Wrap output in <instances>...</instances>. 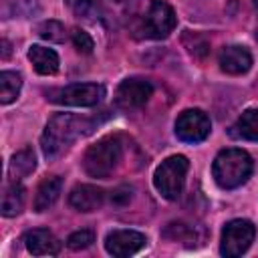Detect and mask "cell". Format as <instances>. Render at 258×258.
<instances>
[{
  "label": "cell",
  "mask_w": 258,
  "mask_h": 258,
  "mask_svg": "<svg viewBox=\"0 0 258 258\" xmlns=\"http://www.w3.org/2000/svg\"><path fill=\"white\" fill-rule=\"evenodd\" d=\"M36 167V157H34V151L30 147H24L20 151H16L10 159V165H8V173L12 177V181H18L26 175H30Z\"/></svg>",
  "instance_id": "obj_17"
},
{
  "label": "cell",
  "mask_w": 258,
  "mask_h": 258,
  "mask_svg": "<svg viewBox=\"0 0 258 258\" xmlns=\"http://www.w3.org/2000/svg\"><path fill=\"white\" fill-rule=\"evenodd\" d=\"M177 24V18H175V12L173 8L165 2V0H151L145 16H143V22H141V32L143 36L147 38H165L173 32Z\"/></svg>",
  "instance_id": "obj_7"
},
{
  "label": "cell",
  "mask_w": 258,
  "mask_h": 258,
  "mask_svg": "<svg viewBox=\"0 0 258 258\" xmlns=\"http://www.w3.org/2000/svg\"><path fill=\"white\" fill-rule=\"evenodd\" d=\"M69 204L79 212H95L105 204V191L97 185L81 183L71 189Z\"/></svg>",
  "instance_id": "obj_13"
},
{
  "label": "cell",
  "mask_w": 258,
  "mask_h": 258,
  "mask_svg": "<svg viewBox=\"0 0 258 258\" xmlns=\"http://www.w3.org/2000/svg\"><path fill=\"white\" fill-rule=\"evenodd\" d=\"M212 123L202 109H185L175 119V135L185 143H200L210 135Z\"/></svg>",
  "instance_id": "obj_8"
},
{
  "label": "cell",
  "mask_w": 258,
  "mask_h": 258,
  "mask_svg": "<svg viewBox=\"0 0 258 258\" xmlns=\"http://www.w3.org/2000/svg\"><path fill=\"white\" fill-rule=\"evenodd\" d=\"M254 4H256V8H258V0H254Z\"/></svg>",
  "instance_id": "obj_29"
},
{
  "label": "cell",
  "mask_w": 258,
  "mask_h": 258,
  "mask_svg": "<svg viewBox=\"0 0 258 258\" xmlns=\"http://www.w3.org/2000/svg\"><path fill=\"white\" fill-rule=\"evenodd\" d=\"M189 161L185 155H171L153 173V185L155 189L165 198V200H177L183 183H185V173H187Z\"/></svg>",
  "instance_id": "obj_4"
},
{
  "label": "cell",
  "mask_w": 258,
  "mask_h": 258,
  "mask_svg": "<svg viewBox=\"0 0 258 258\" xmlns=\"http://www.w3.org/2000/svg\"><path fill=\"white\" fill-rule=\"evenodd\" d=\"M256 40H258V30H256Z\"/></svg>",
  "instance_id": "obj_30"
},
{
  "label": "cell",
  "mask_w": 258,
  "mask_h": 258,
  "mask_svg": "<svg viewBox=\"0 0 258 258\" xmlns=\"http://www.w3.org/2000/svg\"><path fill=\"white\" fill-rule=\"evenodd\" d=\"M218 62H220V69L228 75H244L252 67V54L246 46L230 44L220 50Z\"/></svg>",
  "instance_id": "obj_11"
},
{
  "label": "cell",
  "mask_w": 258,
  "mask_h": 258,
  "mask_svg": "<svg viewBox=\"0 0 258 258\" xmlns=\"http://www.w3.org/2000/svg\"><path fill=\"white\" fill-rule=\"evenodd\" d=\"M230 135L246 141H258V109H246L234 123Z\"/></svg>",
  "instance_id": "obj_18"
},
{
  "label": "cell",
  "mask_w": 258,
  "mask_h": 258,
  "mask_svg": "<svg viewBox=\"0 0 258 258\" xmlns=\"http://www.w3.org/2000/svg\"><path fill=\"white\" fill-rule=\"evenodd\" d=\"M71 38H73V44H75V48H77L79 52H83V54H91V52H93L95 42H93V38H91L85 30L73 28V30H71Z\"/></svg>",
  "instance_id": "obj_25"
},
{
  "label": "cell",
  "mask_w": 258,
  "mask_h": 258,
  "mask_svg": "<svg viewBox=\"0 0 258 258\" xmlns=\"http://www.w3.org/2000/svg\"><path fill=\"white\" fill-rule=\"evenodd\" d=\"M111 10H117V12H127L133 4H135V0H103Z\"/></svg>",
  "instance_id": "obj_27"
},
{
  "label": "cell",
  "mask_w": 258,
  "mask_h": 258,
  "mask_svg": "<svg viewBox=\"0 0 258 258\" xmlns=\"http://www.w3.org/2000/svg\"><path fill=\"white\" fill-rule=\"evenodd\" d=\"M121 157H123L121 139L117 135H107L87 149L83 157V167L91 177L107 179L121 163Z\"/></svg>",
  "instance_id": "obj_3"
},
{
  "label": "cell",
  "mask_w": 258,
  "mask_h": 258,
  "mask_svg": "<svg viewBox=\"0 0 258 258\" xmlns=\"http://www.w3.org/2000/svg\"><path fill=\"white\" fill-rule=\"evenodd\" d=\"M91 129L93 123L87 117H79L73 113H56L44 127V133L40 137V149L46 159H56L71 147V143L79 135H85Z\"/></svg>",
  "instance_id": "obj_1"
},
{
  "label": "cell",
  "mask_w": 258,
  "mask_h": 258,
  "mask_svg": "<svg viewBox=\"0 0 258 258\" xmlns=\"http://www.w3.org/2000/svg\"><path fill=\"white\" fill-rule=\"evenodd\" d=\"M183 44L187 46V50H189L194 56H206L208 50H210L208 40H206L202 34L191 32V30H185V34H183Z\"/></svg>",
  "instance_id": "obj_22"
},
{
  "label": "cell",
  "mask_w": 258,
  "mask_h": 258,
  "mask_svg": "<svg viewBox=\"0 0 258 258\" xmlns=\"http://www.w3.org/2000/svg\"><path fill=\"white\" fill-rule=\"evenodd\" d=\"M254 234L256 230L250 220H242V218L230 220L222 230V242H220L222 256H228V258L242 256L254 242Z\"/></svg>",
  "instance_id": "obj_6"
},
{
  "label": "cell",
  "mask_w": 258,
  "mask_h": 258,
  "mask_svg": "<svg viewBox=\"0 0 258 258\" xmlns=\"http://www.w3.org/2000/svg\"><path fill=\"white\" fill-rule=\"evenodd\" d=\"M38 36L48 40V42H62L67 32H64V26L58 22V20H44L42 24H38L36 28Z\"/></svg>",
  "instance_id": "obj_21"
},
{
  "label": "cell",
  "mask_w": 258,
  "mask_h": 258,
  "mask_svg": "<svg viewBox=\"0 0 258 258\" xmlns=\"http://www.w3.org/2000/svg\"><path fill=\"white\" fill-rule=\"evenodd\" d=\"M133 198V187L131 185H119L117 189L111 191V204L121 208V206H127Z\"/></svg>",
  "instance_id": "obj_26"
},
{
  "label": "cell",
  "mask_w": 258,
  "mask_h": 258,
  "mask_svg": "<svg viewBox=\"0 0 258 258\" xmlns=\"http://www.w3.org/2000/svg\"><path fill=\"white\" fill-rule=\"evenodd\" d=\"M145 244H147L145 234L135 232V230H113L105 238V250L117 258L131 256V254L139 252Z\"/></svg>",
  "instance_id": "obj_10"
},
{
  "label": "cell",
  "mask_w": 258,
  "mask_h": 258,
  "mask_svg": "<svg viewBox=\"0 0 258 258\" xmlns=\"http://www.w3.org/2000/svg\"><path fill=\"white\" fill-rule=\"evenodd\" d=\"M153 93V85L147 79H139V77H131L125 79L117 91H115V103L121 109H137L141 105H145L149 101Z\"/></svg>",
  "instance_id": "obj_9"
},
{
  "label": "cell",
  "mask_w": 258,
  "mask_h": 258,
  "mask_svg": "<svg viewBox=\"0 0 258 258\" xmlns=\"http://www.w3.org/2000/svg\"><path fill=\"white\" fill-rule=\"evenodd\" d=\"M252 169H254L252 157L238 147L222 149L212 163V175L222 189L240 187L242 183L248 181V177L252 175Z\"/></svg>",
  "instance_id": "obj_2"
},
{
  "label": "cell",
  "mask_w": 258,
  "mask_h": 258,
  "mask_svg": "<svg viewBox=\"0 0 258 258\" xmlns=\"http://www.w3.org/2000/svg\"><path fill=\"white\" fill-rule=\"evenodd\" d=\"M22 242H24L26 250L34 256H54L60 252V242L56 240V236L50 230H44V228L28 230L22 236Z\"/></svg>",
  "instance_id": "obj_12"
},
{
  "label": "cell",
  "mask_w": 258,
  "mask_h": 258,
  "mask_svg": "<svg viewBox=\"0 0 258 258\" xmlns=\"http://www.w3.org/2000/svg\"><path fill=\"white\" fill-rule=\"evenodd\" d=\"M28 60L32 62L38 75H54L58 71V54L52 48L32 44L28 48Z\"/></svg>",
  "instance_id": "obj_16"
},
{
  "label": "cell",
  "mask_w": 258,
  "mask_h": 258,
  "mask_svg": "<svg viewBox=\"0 0 258 258\" xmlns=\"http://www.w3.org/2000/svg\"><path fill=\"white\" fill-rule=\"evenodd\" d=\"M93 242H95V234H93L91 230H77V232H73V234L69 236L67 246H69L71 250L79 252V250L89 248Z\"/></svg>",
  "instance_id": "obj_24"
},
{
  "label": "cell",
  "mask_w": 258,
  "mask_h": 258,
  "mask_svg": "<svg viewBox=\"0 0 258 258\" xmlns=\"http://www.w3.org/2000/svg\"><path fill=\"white\" fill-rule=\"evenodd\" d=\"M20 87H22V77L18 73L4 71L0 75V101H2V105L12 103L18 97Z\"/></svg>",
  "instance_id": "obj_20"
},
{
  "label": "cell",
  "mask_w": 258,
  "mask_h": 258,
  "mask_svg": "<svg viewBox=\"0 0 258 258\" xmlns=\"http://www.w3.org/2000/svg\"><path fill=\"white\" fill-rule=\"evenodd\" d=\"M105 97V87L97 83H75L46 93V99L64 107H93Z\"/></svg>",
  "instance_id": "obj_5"
},
{
  "label": "cell",
  "mask_w": 258,
  "mask_h": 258,
  "mask_svg": "<svg viewBox=\"0 0 258 258\" xmlns=\"http://www.w3.org/2000/svg\"><path fill=\"white\" fill-rule=\"evenodd\" d=\"M163 236L169 238V240H175V242H183L185 246H200V244H204V236L206 234L196 224L171 222V224H167Z\"/></svg>",
  "instance_id": "obj_15"
},
{
  "label": "cell",
  "mask_w": 258,
  "mask_h": 258,
  "mask_svg": "<svg viewBox=\"0 0 258 258\" xmlns=\"http://www.w3.org/2000/svg\"><path fill=\"white\" fill-rule=\"evenodd\" d=\"M2 46H4L2 58H8V54H10V42H8V40H2Z\"/></svg>",
  "instance_id": "obj_28"
},
{
  "label": "cell",
  "mask_w": 258,
  "mask_h": 258,
  "mask_svg": "<svg viewBox=\"0 0 258 258\" xmlns=\"http://www.w3.org/2000/svg\"><path fill=\"white\" fill-rule=\"evenodd\" d=\"M67 2L71 4V8L79 18L95 20V16L99 14V4L95 0H67Z\"/></svg>",
  "instance_id": "obj_23"
},
{
  "label": "cell",
  "mask_w": 258,
  "mask_h": 258,
  "mask_svg": "<svg viewBox=\"0 0 258 258\" xmlns=\"http://www.w3.org/2000/svg\"><path fill=\"white\" fill-rule=\"evenodd\" d=\"M24 202H26V189L18 181H12L2 196V216L6 218L18 216L24 208Z\"/></svg>",
  "instance_id": "obj_19"
},
{
  "label": "cell",
  "mask_w": 258,
  "mask_h": 258,
  "mask_svg": "<svg viewBox=\"0 0 258 258\" xmlns=\"http://www.w3.org/2000/svg\"><path fill=\"white\" fill-rule=\"evenodd\" d=\"M62 189V179L58 175H48L44 177L34 194V212H46L48 208L54 206Z\"/></svg>",
  "instance_id": "obj_14"
}]
</instances>
